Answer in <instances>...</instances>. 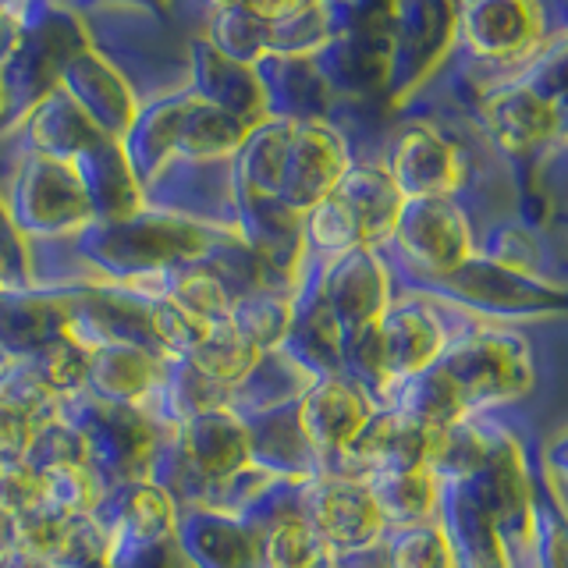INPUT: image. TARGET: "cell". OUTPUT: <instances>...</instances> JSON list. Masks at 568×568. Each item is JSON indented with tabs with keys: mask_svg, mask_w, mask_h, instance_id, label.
Masks as SVG:
<instances>
[{
	"mask_svg": "<svg viewBox=\"0 0 568 568\" xmlns=\"http://www.w3.org/2000/svg\"><path fill=\"white\" fill-rule=\"evenodd\" d=\"M452 8L455 40L444 68H452L458 106L526 75L547 50L568 43V0H452Z\"/></svg>",
	"mask_w": 568,
	"mask_h": 568,
	"instance_id": "obj_1",
	"label": "cell"
},
{
	"mask_svg": "<svg viewBox=\"0 0 568 568\" xmlns=\"http://www.w3.org/2000/svg\"><path fill=\"white\" fill-rule=\"evenodd\" d=\"M565 58L568 43H558L526 75L462 103V114H466L476 139L508 164L515 189L537 182L550 164L561 160L568 118Z\"/></svg>",
	"mask_w": 568,
	"mask_h": 568,
	"instance_id": "obj_2",
	"label": "cell"
},
{
	"mask_svg": "<svg viewBox=\"0 0 568 568\" xmlns=\"http://www.w3.org/2000/svg\"><path fill=\"white\" fill-rule=\"evenodd\" d=\"M227 235L231 227L142 206L124 221H93L71 239V248L97 277L132 281L174 271V266L203 263L213 248L227 242Z\"/></svg>",
	"mask_w": 568,
	"mask_h": 568,
	"instance_id": "obj_3",
	"label": "cell"
},
{
	"mask_svg": "<svg viewBox=\"0 0 568 568\" xmlns=\"http://www.w3.org/2000/svg\"><path fill=\"white\" fill-rule=\"evenodd\" d=\"M89 47L79 11L61 0H26L22 32L11 58L0 64V139L11 135L43 97L61 85L64 64Z\"/></svg>",
	"mask_w": 568,
	"mask_h": 568,
	"instance_id": "obj_4",
	"label": "cell"
},
{
	"mask_svg": "<svg viewBox=\"0 0 568 568\" xmlns=\"http://www.w3.org/2000/svg\"><path fill=\"white\" fill-rule=\"evenodd\" d=\"M458 384L462 402L473 413H505L537 384V359L523 331L487 320H469L437 359Z\"/></svg>",
	"mask_w": 568,
	"mask_h": 568,
	"instance_id": "obj_5",
	"label": "cell"
},
{
	"mask_svg": "<svg viewBox=\"0 0 568 568\" xmlns=\"http://www.w3.org/2000/svg\"><path fill=\"white\" fill-rule=\"evenodd\" d=\"M395 292H416L426 298H437L444 306H455L476 320H558L568 310V295L561 281L508 271V266L479 253H473L466 263H458L448 274L402 284Z\"/></svg>",
	"mask_w": 568,
	"mask_h": 568,
	"instance_id": "obj_6",
	"label": "cell"
},
{
	"mask_svg": "<svg viewBox=\"0 0 568 568\" xmlns=\"http://www.w3.org/2000/svg\"><path fill=\"white\" fill-rule=\"evenodd\" d=\"M0 203L29 245L71 242L82 227L93 224V210H89L75 168L26 150L11 156L4 178H0Z\"/></svg>",
	"mask_w": 568,
	"mask_h": 568,
	"instance_id": "obj_7",
	"label": "cell"
},
{
	"mask_svg": "<svg viewBox=\"0 0 568 568\" xmlns=\"http://www.w3.org/2000/svg\"><path fill=\"white\" fill-rule=\"evenodd\" d=\"M395 288L455 271L476 253V224L458 200H402L395 227L377 245Z\"/></svg>",
	"mask_w": 568,
	"mask_h": 568,
	"instance_id": "obj_8",
	"label": "cell"
},
{
	"mask_svg": "<svg viewBox=\"0 0 568 568\" xmlns=\"http://www.w3.org/2000/svg\"><path fill=\"white\" fill-rule=\"evenodd\" d=\"M377 164L402 200H466L476 182L469 146L444 121L408 114L387 135Z\"/></svg>",
	"mask_w": 568,
	"mask_h": 568,
	"instance_id": "obj_9",
	"label": "cell"
},
{
	"mask_svg": "<svg viewBox=\"0 0 568 568\" xmlns=\"http://www.w3.org/2000/svg\"><path fill=\"white\" fill-rule=\"evenodd\" d=\"M58 413L79 430L89 469L103 490L129 484V479H146L153 448L164 430L139 405L100 402L79 390L58 405Z\"/></svg>",
	"mask_w": 568,
	"mask_h": 568,
	"instance_id": "obj_10",
	"label": "cell"
},
{
	"mask_svg": "<svg viewBox=\"0 0 568 568\" xmlns=\"http://www.w3.org/2000/svg\"><path fill=\"white\" fill-rule=\"evenodd\" d=\"M390 71L387 106L402 111L444 68L455 40L452 0H390Z\"/></svg>",
	"mask_w": 568,
	"mask_h": 568,
	"instance_id": "obj_11",
	"label": "cell"
},
{
	"mask_svg": "<svg viewBox=\"0 0 568 568\" xmlns=\"http://www.w3.org/2000/svg\"><path fill=\"white\" fill-rule=\"evenodd\" d=\"M469 320L476 316L455 306H444L437 298H426L416 292H395L377 320L387 381L398 387L405 377L434 366L444 355V348L469 327Z\"/></svg>",
	"mask_w": 568,
	"mask_h": 568,
	"instance_id": "obj_12",
	"label": "cell"
},
{
	"mask_svg": "<svg viewBox=\"0 0 568 568\" xmlns=\"http://www.w3.org/2000/svg\"><path fill=\"white\" fill-rule=\"evenodd\" d=\"M313 68L327 82L337 111L348 103H387V71H390V26L387 18L348 22L337 36L313 53Z\"/></svg>",
	"mask_w": 568,
	"mask_h": 568,
	"instance_id": "obj_13",
	"label": "cell"
},
{
	"mask_svg": "<svg viewBox=\"0 0 568 568\" xmlns=\"http://www.w3.org/2000/svg\"><path fill=\"white\" fill-rule=\"evenodd\" d=\"M298 511L334 555L381 544L387 529L366 484L352 476L316 473L298 479Z\"/></svg>",
	"mask_w": 568,
	"mask_h": 568,
	"instance_id": "obj_14",
	"label": "cell"
},
{
	"mask_svg": "<svg viewBox=\"0 0 568 568\" xmlns=\"http://www.w3.org/2000/svg\"><path fill=\"white\" fill-rule=\"evenodd\" d=\"M352 160V139L337 121H295L284 150L277 203L302 217L334 192Z\"/></svg>",
	"mask_w": 568,
	"mask_h": 568,
	"instance_id": "obj_15",
	"label": "cell"
},
{
	"mask_svg": "<svg viewBox=\"0 0 568 568\" xmlns=\"http://www.w3.org/2000/svg\"><path fill=\"white\" fill-rule=\"evenodd\" d=\"M316 277L327 310L334 313L337 327H342V337L381 320L390 295H395V281H390L387 263L369 245H355L331 260H316Z\"/></svg>",
	"mask_w": 568,
	"mask_h": 568,
	"instance_id": "obj_16",
	"label": "cell"
},
{
	"mask_svg": "<svg viewBox=\"0 0 568 568\" xmlns=\"http://www.w3.org/2000/svg\"><path fill=\"white\" fill-rule=\"evenodd\" d=\"M437 437L440 430H430V426L408 419L395 413V408H373V416L363 423V430L352 437V444L337 455V462L327 473L363 479L369 473L430 466Z\"/></svg>",
	"mask_w": 568,
	"mask_h": 568,
	"instance_id": "obj_17",
	"label": "cell"
},
{
	"mask_svg": "<svg viewBox=\"0 0 568 568\" xmlns=\"http://www.w3.org/2000/svg\"><path fill=\"white\" fill-rule=\"evenodd\" d=\"M71 334L64 281H32L0 292V359L22 363L50 342Z\"/></svg>",
	"mask_w": 568,
	"mask_h": 568,
	"instance_id": "obj_18",
	"label": "cell"
},
{
	"mask_svg": "<svg viewBox=\"0 0 568 568\" xmlns=\"http://www.w3.org/2000/svg\"><path fill=\"white\" fill-rule=\"evenodd\" d=\"M281 348L310 373V377H334L342 373V327L327 310L320 292L316 260L302 253V266L288 298V334Z\"/></svg>",
	"mask_w": 568,
	"mask_h": 568,
	"instance_id": "obj_19",
	"label": "cell"
},
{
	"mask_svg": "<svg viewBox=\"0 0 568 568\" xmlns=\"http://www.w3.org/2000/svg\"><path fill=\"white\" fill-rule=\"evenodd\" d=\"M373 416V405L348 377H313L306 395L298 398V419L306 440L320 458V473H327L337 455H342L352 437L363 430V423Z\"/></svg>",
	"mask_w": 568,
	"mask_h": 568,
	"instance_id": "obj_20",
	"label": "cell"
},
{
	"mask_svg": "<svg viewBox=\"0 0 568 568\" xmlns=\"http://www.w3.org/2000/svg\"><path fill=\"white\" fill-rule=\"evenodd\" d=\"M174 544L192 568H260V529L239 511L178 508Z\"/></svg>",
	"mask_w": 568,
	"mask_h": 568,
	"instance_id": "obj_21",
	"label": "cell"
},
{
	"mask_svg": "<svg viewBox=\"0 0 568 568\" xmlns=\"http://www.w3.org/2000/svg\"><path fill=\"white\" fill-rule=\"evenodd\" d=\"M61 89L79 103V111L93 121L106 139H121L139 114V97L121 71L93 47L79 50L61 71Z\"/></svg>",
	"mask_w": 568,
	"mask_h": 568,
	"instance_id": "obj_22",
	"label": "cell"
},
{
	"mask_svg": "<svg viewBox=\"0 0 568 568\" xmlns=\"http://www.w3.org/2000/svg\"><path fill=\"white\" fill-rule=\"evenodd\" d=\"M185 64H189L185 89L195 100L217 106L227 118H235L242 129H253V124L266 121L256 71L248 64L224 58V53H217L200 36H189L185 40Z\"/></svg>",
	"mask_w": 568,
	"mask_h": 568,
	"instance_id": "obj_23",
	"label": "cell"
},
{
	"mask_svg": "<svg viewBox=\"0 0 568 568\" xmlns=\"http://www.w3.org/2000/svg\"><path fill=\"white\" fill-rule=\"evenodd\" d=\"M260 93H263V114L274 121H334L337 100L331 97L327 82L320 79L310 58H260L253 64Z\"/></svg>",
	"mask_w": 568,
	"mask_h": 568,
	"instance_id": "obj_24",
	"label": "cell"
},
{
	"mask_svg": "<svg viewBox=\"0 0 568 568\" xmlns=\"http://www.w3.org/2000/svg\"><path fill=\"white\" fill-rule=\"evenodd\" d=\"M242 423L248 440V466L281 479H306L320 473V458L298 419V402L245 416Z\"/></svg>",
	"mask_w": 568,
	"mask_h": 568,
	"instance_id": "obj_25",
	"label": "cell"
},
{
	"mask_svg": "<svg viewBox=\"0 0 568 568\" xmlns=\"http://www.w3.org/2000/svg\"><path fill=\"white\" fill-rule=\"evenodd\" d=\"M174 430H178V437H182L189 458L195 462V469L210 479V497L224 484V479L248 469L245 423L231 413L227 405L200 408V413L189 416L182 426H174ZM210 497H206V505H210Z\"/></svg>",
	"mask_w": 568,
	"mask_h": 568,
	"instance_id": "obj_26",
	"label": "cell"
},
{
	"mask_svg": "<svg viewBox=\"0 0 568 568\" xmlns=\"http://www.w3.org/2000/svg\"><path fill=\"white\" fill-rule=\"evenodd\" d=\"M4 139L18 142V150H26V153H40V156L71 164L79 153H85L93 142H100L103 132L93 129V121L79 111V103L58 85L50 97L36 103L26 114V121Z\"/></svg>",
	"mask_w": 568,
	"mask_h": 568,
	"instance_id": "obj_27",
	"label": "cell"
},
{
	"mask_svg": "<svg viewBox=\"0 0 568 568\" xmlns=\"http://www.w3.org/2000/svg\"><path fill=\"white\" fill-rule=\"evenodd\" d=\"M189 103H192L189 89H174V93L142 100L139 114L129 124V132L118 139L139 189H146L171 160L174 142H178V129H182V118L189 111Z\"/></svg>",
	"mask_w": 568,
	"mask_h": 568,
	"instance_id": "obj_28",
	"label": "cell"
},
{
	"mask_svg": "<svg viewBox=\"0 0 568 568\" xmlns=\"http://www.w3.org/2000/svg\"><path fill=\"white\" fill-rule=\"evenodd\" d=\"M79 182L85 189L89 210H93V221H124L139 213L142 206V189L135 182V174L129 168V160L121 153L118 139H100L93 142L85 153L71 160Z\"/></svg>",
	"mask_w": 568,
	"mask_h": 568,
	"instance_id": "obj_29",
	"label": "cell"
},
{
	"mask_svg": "<svg viewBox=\"0 0 568 568\" xmlns=\"http://www.w3.org/2000/svg\"><path fill=\"white\" fill-rule=\"evenodd\" d=\"M437 519L448 532L455 568H508L501 540L462 479H440Z\"/></svg>",
	"mask_w": 568,
	"mask_h": 568,
	"instance_id": "obj_30",
	"label": "cell"
},
{
	"mask_svg": "<svg viewBox=\"0 0 568 568\" xmlns=\"http://www.w3.org/2000/svg\"><path fill=\"white\" fill-rule=\"evenodd\" d=\"M85 384L82 390L100 402H121V405H139L146 398V390L160 377V363L150 352L103 342V345H85Z\"/></svg>",
	"mask_w": 568,
	"mask_h": 568,
	"instance_id": "obj_31",
	"label": "cell"
},
{
	"mask_svg": "<svg viewBox=\"0 0 568 568\" xmlns=\"http://www.w3.org/2000/svg\"><path fill=\"white\" fill-rule=\"evenodd\" d=\"M135 292H146L171 302L174 310H182L189 320H195L200 327H213L227 320L231 310V295L221 284V277L210 271L206 263H189V266H174V271H160L146 277H132L121 281Z\"/></svg>",
	"mask_w": 568,
	"mask_h": 568,
	"instance_id": "obj_32",
	"label": "cell"
},
{
	"mask_svg": "<svg viewBox=\"0 0 568 568\" xmlns=\"http://www.w3.org/2000/svg\"><path fill=\"white\" fill-rule=\"evenodd\" d=\"M310 384H313V377L292 359L288 352L271 348V352H260L245 377L227 390V408L239 419H245V416L266 413V408H281V405L298 402L306 395Z\"/></svg>",
	"mask_w": 568,
	"mask_h": 568,
	"instance_id": "obj_33",
	"label": "cell"
},
{
	"mask_svg": "<svg viewBox=\"0 0 568 568\" xmlns=\"http://www.w3.org/2000/svg\"><path fill=\"white\" fill-rule=\"evenodd\" d=\"M334 192L342 195V200L348 203V210L355 213V221H359L363 245H369V248L384 245L390 227H395L402 195L395 185H390V178L384 174V168L377 164V160L355 156L348 164V171L342 174V182L334 185Z\"/></svg>",
	"mask_w": 568,
	"mask_h": 568,
	"instance_id": "obj_34",
	"label": "cell"
},
{
	"mask_svg": "<svg viewBox=\"0 0 568 568\" xmlns=\"http://www.w3.org/2000/svg\"><path fill=\"white\" fill-rule=\"evenodd\" d=\"M363 484L387 529L437 519V511H440V479L430 466L369 473L363 476Z\"/></svg>",
	"mask_w": 568,
	"mask_h": 568,
	"instance_id": "obj_35",
	"label": "cell"
},
{
	"mask_svg": "<svg viewBox=\"0 0 568 568\" xmlns=\"http://www.w3.org/2000/svg\"><path fill=\"white\" fill-rule=\"evenodd\" d=\"M387 408H395V413L430 426V430H448V426H455L469 416L458 384L448 377V369H444L440 363L413 373V377H405L395 387V398H390Z\"/></svg>",
	"mask_w": 568,
	"mask_h": 568,
	"instance_id": "obj_36",
	"label": "cell"
},
{
	"mask_svg": "<svg viewBox=\"0 0 568 568\" xmlns=\"http://www.w3.org/2000/svg\"><path fill=\"white\" fill-rule=\"evenodd\" d=\"M476 253L508 266V271L561 281L555 274V266H550L547 239L540 231H532L529 224H523L519 217H497L484 227H476Z\"/></svg>",
	"mask_w": 568,
	"mask_h": 568,
	"instance_id": "obj_37",
	"label": "cell"
},
{
	"mask_svg": "<svg viewBox=\"0 0 568 568\" xmlns=\"http://www.w3.org/2000/svg\"><path fill=\"white\" fill-rule=\"evenodd\" d=\"M288 298L281 292H248L231 302L227 310V327L235 331L253 352H271L281 348L284 334H288Z\"/></svg>",
	"mask_w": 568,
	"mask_h": 568,
	"instance_id": "obj_38",
	"label": "cell"
},
{
	"mask_svg": "<svg viewBox=\"0 0 568 568\" xmlns=\"http://www.w3.org/2000/svg\"><path fill=\"white\" fill-rule=\"evenodd\" d=\"M381 555L384 568H455L452 544L440 519L384 529Z\"/></svg>",
	"mask_w": 568,
	"mask_h": 568,
	"instance_id": "obj_39",
	"label": "cell"
},
{
	"mask_svg": "<svg viewBox=\"0 0 568 568\" xmlns=\"http://www.w3.org/2000/svg\"><path fill=\"white\" fill-rule=\"evenodd\" d=\"M363 245V231L355 213L337 192L324 195L313 210L302 213V253L316 260H331L337 253Z\"/></svg>",
	"mask_w": 568,
	"mask_h": 568,
	"instance_id": "obj_40",
	"label": "cell"
},
{
	"mask_svg": "<svg viewBox=\"0 0 568 568\" xmlns=\"http://www.w3.org/2000/svg\"><path fill=\"white\" fill-rule=\"evenodd\" d=\"M256 355L260 352L248 348L242 337L227 327V320H221V324H213V327L203 331V337L189 352V359L200 366L213 384H221L224 390H231L248 373V366L256 363Z\"/></svg>",
	"mask_w": 568,
	"mask_h": 568,
	"instance_id": "obj_41",
	"label": "cell"
},
{
	"mask_svg": "<svg viewBox=\"0 0 568 568\" xmlns=\"http://www.w3.org/2000/svg\"><path fill=\"white\" fill-rule=\"evenodd\" d=\"M85 359H89V348L79 342L75 334H64L58 342H50L47 348H40L29 359H22L32 377L40 381L53 398L64 402L71 395H79L82 384H85Z\"/></svg>",
	"mask_w": 568,
	"mask_h": 568,
	"instance_id": "obj_42",
	"label": "cell"
},
{
	"mask_svg": "<svg viewBox=\"0 0 568 568\" xmlns=\"http://www.w3.org/2000/svg\"><path fill=\"white\" fill-rule=\"evenodd\" d=\"M22 462L36 476L47 473V469H58V466H89L85 444H82L79 430L61 413L36 426L29 444H26V452H22Z\"/></svg>",
	"mask_w": 568,
	"mask_h": 568,
	"instance_id": "obj_43",
	"label": "cell"
},
{
	"mask_svg": "<svg viewBox=\"0 0 568 568\" xmlns=\"http://www.w3.org/2000/svg\"><path fill=\"white\" fill-rule=\"evenodd\" d=\"M40 484V497L47 505L61 508L68 515H85L93 511L103 487L97 484V476L89 466H58V469H47L36 476Z\"/></svg>",
	"mask_w": 568,
	"mask_h": 568,
	"instance_id": "obj_44",
	"label": "cell"
},
{
	"mask_svg": "<svg viewBox=\"0 0 568 568\" xmlns=\"http://www.w3.org/2000/svg\"><path fill=\"white\" fill-rule=\"evenodd\" d=\"M532 484L540 501L568 523V434L555 430L532 455Z\"/></svg>",
	"mask_w": 568,
	"mask_h": 568,
	"instance_id": "obj_45",
	"label": "cell"
},
{
	"mask_svg": "<svg viewBox=\"0 0 568 568\" xmlns=\"http://www.w3.org/2000/svg\"><path fill=\"white\" fill-rule=\"evenodd\" d=\"M310 0H189V4H174L168 8L164 14L174 18V22H182L189 29V36L195 32V26H200V18L213 8H242L248 14L256 18H266V22H274V18H284L292 14L298 8H306Z\"/></svg>",
	"mask_w": 568,
	"mask_h": 568,
	"instance_id": "obj_46",
	"label": "cell"
},
{
	"mask_svg": "<svg viewBox=\"0 0 568 568\" xmlns=\"http://www.w3.org/2000/svg\"><path fill=\"white\" fill-rule=\"evenodd\" d=\"M40 501L36 473L22 458H0V526H8L14 515Z\"/></svg>",
	"mask_w": 568,
	"mask_h": 568,
	"instance_id": "obj_47",
	"label": "cell"
},
{
	"mask_svg": "<svg viewBox=\"0 0 568 568\" xmlns=\"http://www.w3.org/2000/svg\"><path fill=\"white\" fill-rule=\"evenodd\" d=\"M0 266H4L8 288H26L36 281V263H32V245L18 235L4 203H0Z\"/></svg>",
	"mask_w": 568,
	"mask_h": 568,
	"instance_id": "obj_48",
	"label": "cell"
},
{
	"mask_svg": "<svg viewBox=\"0 0 568 568\" xmlns=\"http://www.w3.org/2000/svg\"><path fill=\"white\" fill-rule=\"evenodd\" d=\"M565 550H568V526L537 494V568H565Z\"/></svg>",
	"mask_w": 568,
	"mask_h": 568,
	"instance_id": "obj_49",
	"label": "cell"
},
{
	"mask_svg": "<svg viewBox=\"0 0 568 568\" xmlns=\"http://www.w3.org/2000/svg\"><path fill=\"white\" fill-rule=\"evenodd\" d=\"M36 426L40 423H36L26 408H18L14 402L0 398V458H22Z\"/></svg>",
	"mask_w": 568,
	"mask_h": 568,
	"instance_id": "obj_50",
	"label": "cell"
},
{
	"mask_svg": "<svg viewBox=\"0 0 568 568\" xmlns=\"http://www.w3.org/2000/svg\"><path fill=\"white\" fill-rule=\"evenodd\" d=\"M22 8L26 0H0V64L11 58L18 32H22Z\"/></svg>",
	"mask_w": 568,
	"mask_h": 568,
	"instance_id": "obj_51",
	"label": "cell"
},
{
	"mask_svg": "<svg viewBox=\"0 0 568 568\" xmlns=\"http://www.w3.org/2000/svg\"><path fill=\"white\" fill-rule=\"evenodd\" d=\"M129 4H142V8H153V11H164L168 0H129Z\"/></svg>",
	"mask_w": 568,
	"mask_h": 568,
	"instance_id": "obj_52",
	"label": "cell"
},
{
	"mask_svg": "<svg viewBox=\"0 0 568 568\" xmlns=\"http://www.w3.org/2000/svg\"><path fill=\"white\" fill-rule=\"evenodd\" d=\"M0 568H11V558H8V550H0Z\"/></svg>",
	"mask_w": 568,
	"mask_h": 568,
	"instance_id": "obj_53",
	"label": "cell"
},
{
	"mask_svg": "<svg viewBox=\"0 0 568 568\" xmlns=\"http://www.w3.org/2000/svg\"><path fill=\"white\" fill-rule=\"evenodd\" d=\"M8 288V281H4V266H0V292H4Z\"/></svg>",
	"mask_w": 568,
	"mask_h": 568,
	"instance_id": "obj_54",
	"label": "cell"
},
{
	"mask_svg": "<svg viewBox=\"0 0 568 568\" xmlns=\"http://www.w3.org/2000/svg\"><path fill=\"white\" fill-rule=\"evenodd\" d=\"M0 106H4V100H0Z\"/></svg>",
	"mask_w": 568,
	"mask_h": 568,
	"instance_id": "obj_55",
	"label": "cell"
}]
</instances>
